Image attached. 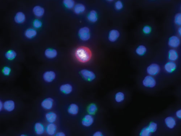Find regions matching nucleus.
<instances>
[{"label":"nucleus","mask_w":181,"mask_h":136,"mask_svg":"<svg viewBox=\"0 0 181 136\" xmlns=\"http://www.w3.org/2000/svg\"><path fill=\"white\" fill-rule=\"evenodd\" d=\"M77 60L81 63H86L90 60L92 54L90 49L84 46L77 48L75 53Z\"/></svg>","instance_id":"obj_1"},{"label":"nucleus","mask_w":181,"mask_h":136,"mask_svg":"<svg viewBox=\"0 0 181 136\" xmlns=\"http://www.w3.org/2000/svg\"><path fill=\"white\" fill-rule=\"evenodd\" d=\"M80 39L83 41H87L90 39V30L87 27H83L80 28L78 32Z\"/></svg>","instance_id":"obj_2"},{"label":"nucleus","mask_w":181,"mask_h":136,"mask_svg":"<svg viewBox=\"0 0 181 136\" xmlns=\"http://www.w3.org/2000/svg\"><path fill=\"white\" fill-rule=\"evenodd\" d=\"M80 74L84 79L89 82L93 81L96 78L95 74L90 70L83 69L80 71Z\"/></svg>","instance_id":"obj_3"},{"label":"nucleus","mask_w":181,"mask_h":136,"mask_svg":"<svg viewBox=\"0 0 181 136\" xmlns=\"http://www.w3.org/2000/svg\"><path fill=\"white\" fill-rule=\"evenodd\" d=\"M142 84L144 87L148 88H153L156 85V81L153 77L150 75H148L145 77L142 81Z\"/></svg>","instance_id":"obj_4"},{"label":"nucleus","mask_w":181,"mask_h":136,"mask_svg":"<svg viewBox=\"0 0 181 136\" xmlns=\"http://www.w3.org/2000/svg\"><path fill=\"white\" fill-rule=\"evenodd\" d=\"M161 70L159 65L156 63H153L147 67V72L151 76H155L158 74Z\"/></svg>","instance_id":"obj_5"},{"label":"nucleus","mask_w":181,"mask_h":136,"mask_svg":"<svg viewBox=\"0 0 181 136\" xmlns=\"http://www.w3.org/2000/svg\"><path fill=\"white\" fill-rule=\"evenodd\" d=\"M94 119L92 115L87 114L85 115L81 120V124L85 127H89L94 124Z\"/></svg>","instance_id":"obj_6"},{"label":"nucleus","mask_w":181,"mask_h":136,"mask_svg":"<svg viewBox=\"0 0 181 136\" xmlns=\"http://www.w3.org/2000/svg\"><path fill=\"white\" fill-rule=\"evenodd\" d=\"M56 75L53 71L49 70L44 72L43 75V78L44 81L48 83H50L56 79Z\"/></svg>","instance_id":"obj_7"},{"label":"nucleus","mask_w":181,"mask_h":136,"mask_svg":"<svg viewBox=\"0 0 181 136\" xmlns=\"http://www.w3.org/2000/svg\"><path fill=\"white\" fill-rule=\"evenodd\" d=\"M54 103L53 99L51 97H48L42 102L41 106L45 110H50L53 106Z\"/></svg>","instance_id":"obj_8"},{"label":"nucleus","mask_w":181,"mask_h":136,"mask_svg":"<svg viewBox=\"0 0 181 136\" xmlns=\"http://www.w3.org/2000/svg\"><path fill=\"white\" fill-rule=\"evenodd\" d=\"M164 122L167 127L171 129L174 128L177 125L176 120L171 116L167 117L165 118Z\"/></svg>","instance_id":"obj_9"},{"label":"nucleus","mask_w":181,"mask_h":136,"mask_svg":"<svg viewBox=\"0 0 181 136\" xmlns=\"http://www.w3.org/2000/svg\"><path fill=\"white\" fill-rule=\"evenodd\" d=\"M60 90L61 92L65 95L71 94L73 91V87L71 84H66L60 86Z\"/></svg>","instance_id":"obj_10"},{"label":"nucleus","mask_w":181,"mask_h":136,"mask_svg":"<svg viewBox=\"0 0 181 136\" xmlns=\"http://www.w3.org/2000/svg\"><path fill=\"white\" fill-rule=\"evenodd\" d=\"M45 55L49 59H53L57 57L58 52L56 49L53 48H48L44 52Z\"/></svg>","instance_id":"obj_11"},{"label":"nucleus","mask_w":181,"mask_h":136,"mask_svg":"<svg viewBox=\"0 0 181 136\" xmlns=\"http://www.w3.org/2000/svg\"><path fill=\"white\" fill-rule=\"evenodd\" d=\"M26 19V16L25 13L21 11H20L16 14L14 17V21L16 23L22 24L25 21Z\"/></svg>","instance_id":"obj_12"},{"label":"nucleus","mask_w":181,"mask_h":136,"mask_svg":"<svg viewBox=\"0 0 181 136\" xmlns=\"http://www.w3.org/2000/svg\"><path fill=\"white\" fill-rule=\"evenodd\" d=\"M180 41L179 38L176 36H172L169 38V43L170 47L173 48H177L180 45Z\"/></svg>","instance_id":"obj_13"},{"label":"nucleus","mask_w":181,"mask_h":136,"mask_svg":"<svg viewBox=\"0 0 181 136\" xmlns=\"http://www.w3.org/2000/svg\"><path fill=\"white\" fill-rule=\"evenodd\" d=\"M177 68V65L174 62H168L164 65V68L165 71L168 73H171L175 71Z\"/></svg>","instance_id":"obj_14"},{"label":"nucleus","mask_w":181,"mask_h":136,"mask_svg":"<svg viewBox=\"0 0 181 136\" xmlns=\"http://www.w3.org/2000/svg\"><path fill=\"white\" fill-rule=\"evenodd\" d=\"M15 104L12 100H7L4 103V108L6 111L11 112L15 110Z\"/></svg>","instance_id":"obj_15"},{"label":"nucleus","mask_w":181,"mask_h":136,"mask_svg":"<svg viewBox=\"0 0 181 136\" xmlns=\"http://www.w3.org/2000/svg\"><path fill=\"white\" fill-rule=\"evenodd\" d=\"M34 15L37 17H41L44 15L45 10L44 8L40 6H35L33 9Z\"/></svg>","instance_id":"obj_16"},{"label":"nucleus","mask_w":181,"mask_h":136,"mask_svg":"<svg viewBox=\"0 0 181 136\" xmlns=\"http://www.w3.org/2000/svg\"><path fill=\"white\" fill-rule=\"evenodd\" d=\"M120 34L118 30L113 29L110 30L109 33L108 39L111 42H115L119 38Z\"/></svg>","instance_id":"obj_17"},{"label":"nucleus","mask_w":181,"mask_h":136,"mask_svg":"<svg viewBox=\"0 0 181 136\" xmlns=\"http://www.w3.org/2000/svg\"><path fill=\"white\" fill-rule=\"evenodd\" d=\"M45 130L48 135H53L56 132L57 126L54 123H49L46 126Z\"/></svg>","instance_id":"obj_18"},{"label":"nucleus","mask_w":181,"mask_h":136,"mask_svg":"<svg viewBox=\"0 0 181 136\" xmlns=\"http://www.w3.org/2000/svg\"><path fill=\"white\" fill-rule=\"evenodd\" d=\"M68 111L69 114L75 116L79 113V107L76 104L72 103L69 106Z\"/></svg>","instance_id":"obj_19"},{"label":"nucleus","mask_w":181,"mask_h":136,"mask_svg":"<svg viewBox=\"0 0 181 136\" xmlns=\"http://www.w3.org/2000/svg\"><path fill=\"white\" fill-rule=\"evenodd\" d=\"M37 32L36 30L33 28H28L25 30V36L29 39H32L37 35Z\"/></svg>","instance_id":"obj_20"},{"label":"nucleus","mask_w":181,"mask_h":136,"mask_svg":"<svg viewBox=\"0 0 181 136\" xmlns=\"http://www.w3.org/2000/svg\"><path fill=\"white\" fill-rule=\"evenodd\" d=\"M45 118L48 122L49 123H54L56 121L57 115L53 112H49L46 113Z\"/></svg>","instance_id":"obj_21"},{"label":"nucleus","mask_w":181,"mask_h":136,"mask_svg":"<svg viewBox=\"0 0 181 136\" xmlns=\"http://www.w3.org/2000/svg\"><path fill=\"white\" fill-rule=\"evenodd\" d=\"M34 129L35 132L38 135H42L45 131L44 126L41 122H37L35 124Z\"/></svg>","instance_id":"obj_22"},{"label":"nucleus","mask_w":181,"mask_h":136,"mask_svg":"<svg viewBox=\"0 0 181 136\" xmlns=\"http://www.w3.org/2000/svg\"><path fill=\"white\" fill-rule=\"evenodd\" d=\"M87 19L89 21L93 23L97 22L98 20V15L97 11L94 10L91 11L88 14Z\"/></svg>","instance_id":"obj_23"},{"label":"nucleus","mask_w":181,"mask_h":136,"mask_svg":"<svg viewBox=\"0 0 181 136\" xmlns=\"http://www.w3.org/2000/svg\"><path fill=\"white\" fill-rule=\"evenodd\" d=\"M178 54L177 51L174 49H171L168 52V59L170 61L174 62L178 59Z\"/></svg>","instance_id":"obj_24"},{"label":"nucleus","mask_w":181,"mask_h":136,"mask_svg":"<svg viewBox=\"0 0 181 136\" xmlns=\"http://www.w3.org/2000/svg\"><path fill=\"white\" fill-rule=\"evenodd\" d=\"M86 10V7L84 5L81 4H78L75 5L74 8V11L75 14L79 15L83 14Z\"/></svg>","instance_id":"obj_25"},{"label":"nucleus","mask_w":181,"mask_h":136,"mask_svg":"<svg viewBox=\"0 0 181 136\" xmlns=\"http://www.w3.org/2000/svg\"><path fill=\"white\" fill-rule=\"evenodd\" d=\"M97 107L95 104L92 103L89 105L87 108V112L89 114L94 115L97 113Z\"/></svg>","instance_id":"obj_26"},{"label":"nucleus","mask_w":181,"mask_h":136,"mask_svg":"<svg viewBox=\"0 0 181 136\" xmlns=\"http://www.w3.org/2000/svg\"><path fill=\"white\" fill-rule=\"evenodd\" d=\"M5 55L6 59L11 61L15 59L17 56V53L13 49H9L6 52Z\"/></svg>","instance_id":"obj_27"},{"label":"nucleus","mask_w":181,"mask_h":136,"mask_svg":"<svg viewBox=\"0 0 181 136\" xmlns=\"http://www.w3.org/2000/svg\"><path fill=\"white\" fill-rule=\"evenodd\" d=\"M125 98V94L122 92H118L115 94V99L117 103H121V102L124 101Z\"/></svg>","instance_id":"obj_28"},{"label":"nucleus","mask_w":181,"mask_h":136,"mask_svg":"<svg viewBox=\"0 0 181 136\" xmlns=\"http://www.w3.org/2000/svg\"><path fill=\"white\" fill-rule=\"evenodd\" d=\"M63 4L68 9H72L75 6L74 1L73 0H64Z\"/></svg>","instance_id":"obj_29"},{"label":"nucleus","mask_w":181,"mask_h":136,"mask_svg":"<svg viewBox=\"0 0 181 136\" xmlns=\"http://www.w3.org/2000/svg\"><path fill=\"white\" fill-rule=\"evenodd\" d=\"M146 48L144 45H140L136 49V54L139 56H143L146 52Z\"/></svg>","instance_id":"obj_30"},{"label":"nucleus","mask_w":181,"mask_h":136,"mask_svg":"<svg viewBox=\"0 0 181 136\" xmlns=\"http://www.w3.org/2000/svg\"><path fill=\"white\" fill-rule=\"evenodd\" d=\"M147 127L150 132L152 133V134H153L156 132L157 130L158 125L156 123L152 122L150 123Z\"/></svg>","instance_id":"obj_31"},{"label":"nucleus","mask_w":181,"mask_h":136,"mask_svg":"<svg viewBox=\"0 0 181 136\" xmlns=\"http://www.w3.org/2000/svg\"><path fill=\"white\" fill-rule=\"evenodd\" d=\"M152 133L150 132L147 126L143 128L141 131L140 135L141 136H150L151 135Z\"/></svg>","instance_id":"obj_32"},{"label":"nucleus","mask_w":181,"mask_h":136,"mask_svg":"<svg viewBox=\"0 0 181 136\" xmlns=\"http://www.w3.org/2000/svg\"><path fill=\"white\" fill-rule=\"evenodd\" d=\"M175 22L176 24L180 26L181 25V14L178 13L176 14L175 17Z\"/></svg>","instance_id":"obj_33"},{"label":"nucleus","mask_w":181,"mask_h":136,"mask_svg":"<svg viewBox=\"0 0 181 136\" xmlns=\"http://www.w3.org/2000/svg\"><path fill=\"white\" fill-rule=\"evenodd\" d=\"M12 71L11 69L9 67H5L2 70L3 73L5 76H9Z\"/></svg>","instance_id":"obj_34"},{"label":"nucleus","mask_w":181,"mask_h":136,"mask_svg":"<svg viewBox=\"0 0 181 136\" xmlns=\"http://www.w3.org/2000/svg\"><path fill=\"white\" fill-rule=\"evenodd\" d=\"M33 26L35 28L38 29L40 28L42 26V23L40 20H35L33 22Z\"/></svg>","instance_id":"obj_35"},{"label":"nucleus","mask_w":181,"mask_h":136,"mask_svg":"<svg viewBox=\"0 0 181 136\" xmlns=\"http://www.w3.org/2000/svg\"><path fill=\"white\" fill-rule=\"evenodd\" d=\"M115 7L117 10H120L123 9V4L122 2L120 1H117L115 4Z\"/></svg>","instance_id":"obj_36"},{"label":"nucleus","mask_w":181,"mask_h":136,"mask_svg":"<svg viewBox=\"0 0 181 136\" xmlns=\"http://www.w3.org/2000/svg\"><path fill=\"white\" fill-rule=\"evenodd\" d=\"M143 31L144 33L148 34L151 31V28L148 26H145L143 28Z\"/></svg>","instance_id":"obj_37"},{"label":"nucleus","mask_w":181,"mask_h":136,"mask_svg":"<svg viewBox=\"0 0 181 136\" xmlns=\"http://www.w3.org/2000/svg\"><path fill=\"white\" fill-rule=\"evenodd\" d=\"M93 136H103V134L100 131H97L94 133L93 134Z\"/></svg>","instance_id":"obj_38"},{"label":"nucleus","mask_w":181,"mask_h":136,"mask_svg":"<svg viewBox=\"0 0 181 136\" xmlns=\"http://www.w3.org/2000/svg\"><path fill=\"white\" fill-rule=\"evenodd\" d=\"M176 116L177 117L180 119L181 118V109L177 110L176 112Z\"/></svg>","instance_id":"obj_39"},{"label":"nucleus","mask_w":181,"mask_h":136,"mask_svg":"<svg viewBox=\"0 0 181 136\" xmlns=\"http://www.w3.org/2000/svg\"><path fill=\"white\" fill-rule=\"evenodd\" d=\"M56 136H65L66 135L64 132H59L56 134Z\"/></svg>","instance_id":"obj_40"},{"label":"nucleus","mask_w":181,"mask_h":136,"mask_svg":"<svg viewBox=\"0 0 181 136\" xmlns=\"http://www.w3.org/2000/svg\"><path fill=\"white\" fill-rule=\"evenodd\" d=\"M3 108H4V104L1 101V102H0V110H1V111L2 110Z\"/></svg>","instance_id":"obj_41"},{"label":"nucleus","mask_w":181,"mask_h":136,"mask_svg":"<svg viewBox=\"0 0 181 136\" xmlns=\"http://www.w3.org/2000/svg\"><path fill=\"white\" fill-rule=\"evenodd\" d=\"M181 29L180 27V28H179L178 31V32L179 34V35H180V36H181Z\"/></svg>","instance_id":"obj_42"}]
</instances>
